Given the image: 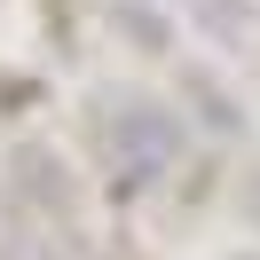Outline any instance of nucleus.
I'll return each instance as SVG.
<instances>
[{"instance_id": "nucleus-1", "label": "nucleus", "mask_w": 260, "mask_h": 260, "mask_svg": "<svg viewBox=\"0 0 260 260\" xmlns=\"http://www.w3.org/2000/svg\"><path fill=\"white\" fill-rule=\"evenodd\" d=\"M118 126H126V142H134V150H126L134 166H158L166 150H174V126H166L158 111H126V118H118Z\"/></svg>"}]
</instances>
